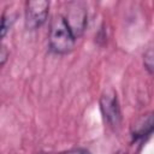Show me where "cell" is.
<instances>
[{
  "label": "cell",
  "instance_id": "obj_1",
  "mask_svg": "<svg viewBox=\"0 0 154 154\" xmlns=\"http://www.w3.org/2000/svg\"><path fill=\"white\" fill-rule=\"evenodd\" d=\"M49 48L55 54H66L72 51L76 38L71 32L63 14H55L51 22L48 34Z\"/></svg>",
  "mask_w": 154,
  "mask_h": 154
},
{
  "label": "cell",
  "instance_id": "obj_2",
  "mask_svg": "<svg viewBox=\"0 0 154 154\" xmlns=\"http://www.w3.org/2000/svg\"><path fill=\"white\" fill-rule=\"evenodd\" d=\"M65 18V22L67 23L71 32L73 34L75 38L77 40L81 37L85 30L87 26V8L83 2L79 1H72L67 4L66 7V14H63Z\"/></svg>",
  "mask_w": 154,
  "mask_h": 154
},
{
  "label": "cell",
  "instance_id": "obj_3",
  "mask_svg": "<svg viewBox=\"0 0 154 154\" xmlns=\"http://www.w3.org/2000/svg\"><path fill=\"white\" fill-rule=\"evenodd\" d=\"M100 109L103 119L112 128H118L122 122V112L114 89H106L100 96Z\"/></svg>",
  "mask_w": 154,
  "mask_h": 154
},
{
  "label": "cell",
  "instance_id": "obj_4",
  "mask_svg": "<svg viewBox=\"0 0 154 154\" xmlns=\"http://www.w3.org/2000/svg\"><path fill=\"white\" fill-rule=\"evenodd\" d=\"M49 2L43 0L26 1L25 4V26L29 30L40 28L47 20Z\"/></svg>",
  "mask_w": 154,
  "mask_h": 154
},
{
  "label": "cell",
  "instance_id": "obj_5",
  "mask_svg": "<svg viewBox=\"0 0 154 154\" xmlns=\"http://www.w3.org/2000/svg\"><path fill=\"white\" fill-rule=\"evenodd\" d=\"M153 113H147L141 116L138 119L135 120V123L131 126V136L135 141L142 140L146 136H149L153 132Z\"/></svg>",
  "mask_w": 154,
  "mask_h": 154
},
{
  "label": "cell",
  "instance_id": "obj_6",
  "mask_svg": "<svg viewBox=\"0 0 154 154\" xmlns=\"http://www.w3.org/2000/svg\"><path fill=\"white\" fill-rule=\"evenodd\" d=\"M13 20H14V16H12L11 13L10 14H4L0 18V45H1V41L5 37V35L7 34L8 29L11 28Z\"/></svg>",
  "mask_w": 154,
  "mask_h": 154
},
{
  "label": "cell",
  "instance_id": "obj_7",
  "mask_svg": "<svg viewBox=\"0 0 154 154\" xmlns=\"http://www.w3.org/2000/svg\"><path fill=\"white\" fill-rule=\"evenodd\" d=\"M143 63H144V67L148 70V72L149 73H153V51H152V48H149L144 53Z\"/></svg>",
  "mask_w": 154,
  "mask_h": 154
},
{
  "label": "cell",
  "instance_id": "obj_8",
  "mask_svg": "<svg viewBox=\"0 0 154 154\" xmlns=\"http://www.w3.org/2000/svg\"><path fill=\"white\" fill-rule=\"evenodd\" d=\"M7 58H8V51H7L6 46H4L1 43L0 45V66H2L6 63Z\"/></svg>",
  "mask_w": 154,
  "mask_h": 154
},
{
  "label": "cell",
  "instance_id": "obj_9",
  "mask_svg": "<svg viewBox=\"0 0 154 154\" xmlns=\"http://www.w3.org/2000/svg\"><path fill=\"white\" fill-rule=\"evenodd\" d=\"M61 154H90L87 149H83V148H76V149H70V150H66Z\"/></svg>",
  "mask_w": 154,
  "mask_h": 154
},
{
  "label": "cell",
  "instance_id": "obj_10",
  "mask_svg": "<svg viewBox=\"0 0 154 154\" xmlns=\"http://www.w3.org/2000/svg\"><path fill=\"white\" fill-rule=\"evenodd\" d=\"M114 154H126V153H124V152H117V153H114Z\"/></svg>",
  "mask_w": 154,
  "mask_h": 154
}]
</instances>
